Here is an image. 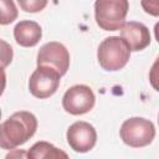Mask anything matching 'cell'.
Wrapping results in <instances>:
<instances>
[{"label":"cell","mask_w":159,"mask_h":159,"mask_svg":"<svg viewBox=\"0 0 159 159\" xmlns=\"http://www.w3.org/2000/svg\"><path fill=\"white\" fill-rule=\"evenodd\" d=\"M154 35H155L157 41L159 42V22H157L155 26H154Z\"/></svg>","instance_id":"cell-16"},{"label":"cell","mask_w":159,"mask_h":159,"mask_svg":"<svg viewBox=\"0 0 159 159\" xmlns=\"http://www.w3.org/2000/svg\"><path fill=\"white\" fill-rule=\"evenodd\" d=\"M61 75L50 66H37L29 80V89L36 98L51 97L60 86Z\"/></svg>","instance_id":"cell-5"},{"label":"cell","mask_w":159,"mask_h":159,"mask_svg":"<svg viewBox=\"0 0 159 159\" xmlns=\"http://www.w3.org/2000/svg\"><path fill=\"white\" fill-rule=\"evenodd\" d=\"M1 2V17L0 24L7 25L11 24L17 17V9L12 0H0Z\"/></svg>","instance_id":"cell-12"},{"label":"cell","mask_w":159,"mask_h":159,"mask_svg":"<svg viewBox=\"0 0 159 159\" xmlns=\"http://www.w3.org/2000/svg\"><path fill=\"white\" fill-rule=\"evenodd\" d=\"M120 37L129 46L130 51H142L150 43L149 29L137 21L124 22L120 27Z\"/></svg>","instance_id":"cell-9"},{"label":"cell","mask_w":159,"mask_h":159,"mask_svg":"<svg viewBox=\"0 0 159 159\" xmlns=\"http://www.w3.org/2000/svg\"><path fill=\"white\" fill-rule=\"evenodd\" d=\"M129 10L128 0H96L94 19L104 31L119 30Z\"/></svg>","instance_id":"cell-3"},{"label":"cell","mask_w":159,"mask_h":159,"mask_svg":"<svg viewBox=\"0 0 159 159\" xmlns=\"http://www.w3.org/2000/svg\"><path fill=\"white\" fill-rule=\"evenodd\" d=\"M158 123H159V114H158Z\"/></svg>","instance_id":"cell-17"},{"label":"cell","mask_w":159,"mask_h":159,"mask_svg":"<svg viewBox=\"0 0 159 159\" xmlns=\"http://www.w3.org/2000/svg\"><path fill=\"white\" fill-rule=\"evenodd\" d=\"M97 142L94 127L87 122H76L67 129V143L77 153L89 152Z\"/></svg>","instance_id":"cell-8"},{"label":"cell","mask_w":159,"mask_h":159,"mask_svg":"<svg viewBox=\"0 0 159 159\" xmlns=\"http://www.w3.org/2000/svg\"><path fill=\"white\" fill-rule=\"evenodd\" d=\"M96 102L93 91L86 84H76L66 91L62 98L63 109L73 116L89 112Z\"/></svg>","instance_id":"cell-6"},{"label":"cell","mask_w":159,"mask_h":159,"mask_svg":"<svg viewBox=\"0 0 159 159\" xmlns=\"http://www.w3.org/2000/svg\"><path fill=\"white\" fill-rule=\"evenodd\" d=\"M130 57V48L119 36H109L104 39L97 51V58L101 67L106 71L122 70Z\"/></svg>","instance_id":"cell-2"},{"label":"cell","mask_w":159,"mask_h":159,"mask_svg":"<svg viewBox=\"0 0 159 159\" xmlns=\"http://www.w3.org/2000/svg\"><path fill=\"white\" fill-rule=\"evenodd\" d=\"M140 5L147 14L159 16V0H140Z\"/></svg>","instance_id":"cell-15"},{"label":"cell","mask_w":159,"mask_h":159,"mask_svg":"<svg viewBox=\"0 0 159 159\" xmlns=\"http://www.w3.org/2000/svg\"><path fill=\"white\" fill-rule=\"evenodd\" d=\"M37 66H50L55 68L61 76L66 75L70 67V53L61 42H47L37 53Z\"/></svg>","instance_id":"cell-7"},{"label":"cell","mask_w":159,"mask_h":159,"mask_svg":"<svg viewBox=\"0 0 159 159\" xmlns=\"http://www.w3.org/2000/svg\"><path fill=\"white\" fill-rule=\"evenodd\" d=\"M15 41L22 47H32L39 43L42 37V30L40 25L31 20H24L16 24L14 27Z\"/></svg>","instance_id":"cell-10"},{"label":"cell","mask_w":159,"mask_h":159,"mask_svg":"<svg viewBox=\"0 0 159 159\" xmlns=\"http://www.w3.org/2000/svg\"><path fill=\"white\" fill-rule=\"evenodd\" d=\"M48 0H17L21 10L25 12H39L43 10Z\"/></svg>","instance_id":"cell-13"},{"label":"cell","mask_w":159,"mask_h":159,"mask_svg":"<svg viewBox=\"0 0 159 159\" xmlns=\"http://www.w3.org/2000/svg\"><path fill=\"white\" fill-rule=\"evenodd\" d=\"M120 139L129 147L142 148L149 145L155 137L154 124L140 117H133L123 122L120 130Z\"/></svg>","instance_id":"cell-4"},{"label":"cell","mask_w":159,"mask_h":159,"mask_svg":"<svg viewBox=\"0 0 159 159\" xmlns=\"http://www.w3.org/2000/svg\"><path fill=\"white\" fill-rule=\"evenodd\" d=\"M36 129L37 119L31 112H15L0 125V147L14 149L22 145L36 133Z\"/></svg>","instance_id":"cell-1"},{"label":"cell","mask_w":159,"mask_h":159,"mask_svg":"<svg viewBox=\"0 0 159 159\" xmlns=\"http://www.w3.org/2000/svg\"><path fill=\"white\" fill-rule=\"evenodd\" d=\"M149 82L152 87L159 92V56L154 61L150 71H149Z\"/></svg>","instance_id":"cell-14"},{"label":"cell","mask_w":159,"mask_h":159,"mask_svg":"<svg viewBox=\"0 0 159 159\" xmlns=\"http://www.w3.org/2000/svg\"><path fill=\"white\" fill-rule=\"evenodd\" d=\"M27 158L31 159H42V158H67L68 155L47 142H37L35 143L26 154Z\"/></svg>","instance_id":"cell-11"}]
</instances>
